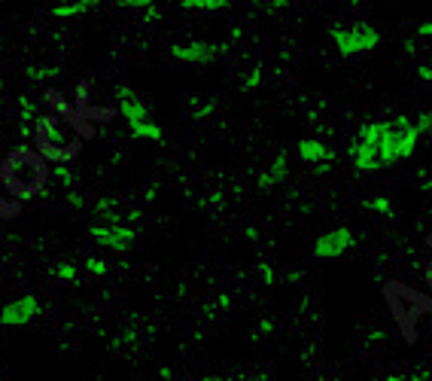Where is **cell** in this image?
Wrapping results in <instances>:
<instances>
[{
	"label": "cell",
	"mask_w": 432,
	"mask_h": 381,
	"mask_svg": "<svg viewBox=\"0 0 432 381\" xmlns=\"http://www.w3.org/2000/svg\"><path fill=\"white\" fill-rule=\"evenodd\" d=\"M0 183H3V189L15 198H34L46 189L49 171H46V162L40 159V152L15 150L3 159V165H0Z\"/></svg>",
	"instance_id": "cell-1"
},
{
	"label": "cell",
	"mask_w": 432,
	"mask_h": 381,
	"mask_svg": "<svg viewBox=\"0 0 432 381\" xmlns=\"http://www.w3.org/2000/svg\"><path fill=\"white\" fill-rule=\"evenodd\" d=\"M34 141H37V152H40L43 162H55V165H64L71 159H76V152L82 147L80 134L58 116H40V122L34 128Z\"/></svg>",
	"instance_id": "cell-2"
},
{
	"label": "cell",
	"mask_w": 432,
	"mask_h": 381,
	"mask_svg": "<svg viewBox=\"0 0 432 381\" xmlns=\"http://www.w3.org/2000/svg\"><path fill=\"white\" fill-rule=\"evenodd\" d=\"M384 299H387L396 324L402 326V333L408 335V342H414V324L420 320V314L432 311V302L426 296H420L417 290L399 284V281H390V284L384 287Z\"/></svg>",
	"instance_id": "cell-3"
},
{
	"label": "cell",
	"mask_w": 432,
	"mask_h": 381,
	"mask_svg": "<svg viewBox=\"0 0 432 381\" xmlns=\"http://www.w3.org/2000/svg\"><path fill=\"white\" fill-rule=\"evenodd\" d=\"M417 128H414V116H393L384 122V159H387V168L408 159L414 150H417Z\"/></svg>",
	"instance_id": "cell-4"
},
{
	"label": "cell",
	"mask_w": 432,
	"mask_h": 381,
	"mask_svg": "<svg viewBox=\"0 0 432 381\" xmlns=\"http://www.w3.org/2000/svg\"><path fill=\"white\" fill-rule=\"evenodd\" d=\"M350 159L357 171L387 168V159H384V122H368V125L359 128L357 141L350 143Z\"/></svg>",
	"instance_id": "cell-5"
},
{
	"label": "cell",
	"mask_w": 432,
	"mask_h": 381,
	"mask_svg": "<svg viewBox=\"0 0 432 381\" xmlns=\"http://www.w3.org/2000/svg\"><path fill=\"white\" fill-rule=\"evenodd\" d=\"M332 43L341 55H359V52H372L381 46V30L375 25H341L332 28Z\"/></svg>",
	"instance_id": "cell-6"
},
{
	"label": "cell",
	"mask_w": 432,
	"mask_h": 381,
	"mask_svg": "<svg viewBox=\"0 0 432 381\" xmlns=\"http://www.w3.org/2000/svg\"><path fill=\"white\" fill-rule=\"evenodd\" d=\"M91 238H95L98 247L104 250H128L131 244H134V229L119 223V220H101V223H91Z\"/></svg>",
	"instance_id": "cell-7"
},
{
	"label": "cell",
	"mask_w": 432,
	"mask_h": 381,
	"mask_svg": "<svg viewBox=\"0 0 432 381\" xmlns=\"http://www.w3.org/2000/svg\"><path fill=\"white\" fill-rule=\"evenodd\" d=\"M226 52H228V43L192 40V43H174V46H171V58L186 61V64H207V61L226 55Z\"/></svg>",
	"instance_id": "cell-8"
},
{
	"label": "cell",
	"mask_w": 432,
	"mask_h": 381,
	"mask_svg": "<svg viewBox=\"0 0 432 381\" xmlns=\"http://www.w3.org/2000/svg\"><path fill=\"white\" fill-rule=\"evenodd\" d=\"M350 247H353V232L344 226L329 229V232H323L320 238H314V256H320V259H338Z\"/></svg>",
	"instance_id": "cell-9"
},
{
	"label": "cell",
	"mask_w": 432,
	"mask_h": 381,
	"mask_svg": "<svg viewBox=\"0 0 432 381\" xmlns=\"http://www.w3.org/2000/svg\"><path fill=\"white\" fill-rule=\"evenodd\" d=\"M116 98H119V113H122V119L128 122V128H137V125H143V122H152L150 107L143 104V98L137 95L131 86H119Z\"/></svg>",
	"instance_id": "cell-10"
},
{
	"label": "cell",
	"mask_w": 432,
	"mask_h": 381,
	"mask_svg": "<svg viewBox=\"0 0 432 381\" xmlns=\"http://www.w3.org/2000/svg\"><path fill=\"white\" fill-rule=\"evenodd\" d=\"M37 311H40L37 296H19V299L6 302L3 308H0V324L3 326H25L37 317Z\"/></svg>",
	"instance_id": "cell-11"
},
{
	"label": "cell",
	"mask_w": 432,
	"mask_h": 381,
	"mask_svg": "<svg viewBox=\"0 0 432 381\" xmlns=\"http://www.w3.org/2000/svg\"><path fill=\"white\" fill-rule=\"evenodd\" d=\"M91 6H98V0H49V15H55V19H73V15L91 10Z\"/></svg>",
	"instance_id": "cell-12"
},
{
	"label": "cell",
	"mask_w": 432,
	"mask_h": 381,
	"mask_svg": "<svg viewBox=\"0 0 432 381\" xmlns=\"http://www.w3.org/2000/svg\"><path fill=\"white\" fill-rule=\"evenodd\" d=\"M298 156H302L305 162L326 165L332 159V150H329V143L317 141V137H305V141H298Z\"/></svg>",
	"instance_id": "cell-13"
},
{
	"label": "cell",
	"mask_w": 432,
	"mask_h": 381,
	"mask_svg": "<svg viewBox=\"0 0 432 381\" xmlns=\"http://www.w3.org/2000/svg\"><path fill=\"white\" fill-rule=\"evenodd\" d=\"M283 174H287V156H277L274 162H271V168H268V171L259 177V189H271V186H277V183L283 180Z\"/></svg>",
	"instance_id": "cell-14"
},
{
	"label": "cell",
	"mask_w": 432,
	"mask_h": 381,
	"mask_svg": "<svg viewBox=\"0 0 432 381\" xmlns=\"http://www.w3.org/2000/svg\"><path fill=\"white\" fill-rule=\"evenodd\" d=\"M119 10H134L143 15V21H156L159 10H156V0H119Z\"/></svg>",
	"instance_id": "cell-15"
},
{
	"label": "cell",
	"mask_w": 432,
	"mask_h": 381,
	"mask_svg": "<svg viewBox=\"0 0 432 381\" xmlns=\"http://www.w3.org/2000/svg\"><path fill=\"white\" fill-rule=\"evenodd\" d=\"M180 6L192 12H216V10H228V0H180Z\"/></svg>",
	"instance_id": "cell-16"
},
{
	"label": "cell",
	"mask_w": 432,
	"mask_h": 381,
	"mask_svg": "<svg viewBox=\"0 0 432 381\" xmlns=\"http://www.w3.org/2000/svg\"><path fill=\"white\" fill-rule=\"evenodd\" d=\"M131 137L134 141H150V143H161V128L156 125V122H143V125H137V128H131Z\"/></svg>",
	"instance_id": "cell-17"
},
{
	"label": "cell",
	"mask_w": 432,
	"mask_h": 381,
	"mask_svg": "<svg viewBox=\"0 0 432 381\" xmlns=\"http://www.w3.org/2000/svg\"><path fill=\"white\" fill-rule=\"evenodd\" d=\"M366 208L384 213V217H393V204L387 202V198H372V202H366Z\"/></svg>",
	"instance_id": "cell-18"
},
{
	"label": "cell",
	"mask_w": 432,
	"mask_h": 381,
	"mask_svg": "<svg viewBox=\"0 0 432 381\" xmlns=\"http://www.w3.org/2000/svg\"><path fill=\"white\" fill-rule=\"evenodd\" d=\"M414 128H417V134H429L432 132V113H420V116H414Z\"/></svg>",
	"instance_id": "cell-19"
},
{
	"label": "cell",
	"mask_w": 432,
	"mask_h": 381,
	"mask_svg": "<svg viewBox=\"0 0 432 381\" xmlns=\"http://www.w3.org/2000/svg\"><path fill=\"white\" fill-rule=\"evenodd\" d=\"M19 107H21V122H30V119H37V107L30 104V98H25V95H21Z\"/></svg>",
	"instance_id": "cell-20"
},
{
	"label": "cell",
	"mask_w": 432,
	"mask_h": 381,
	"mask_svg": "<svg viewBox=\"0 0 432 381\" xmlns=\"http://www.w3.org/2000/svg\"><path fill=\"white\" fill-rule=\"evenodd\" d=\"M55 278H61V281H73L76 278V269L71 263H61V265H55Z\"/></svg>",
	"instance_id": "cell-21"
},
{
	"label": "cell",
	"mask_w": 432,
	"mask_h": 381,
	"mask_svg": "<svg viewBox=\"0 0 432 381\" xmlns=\"http://www.w3.org/2000/svg\"><path fill=\"white\" fill-rule=\"evenodd\" d=\"M86 269L91 274H107V263H104V259H98V256H89L86 259Z\"/></svg>",
	"instance_id": "cell-22"
},
{
	"label": "cell",
	"mask_w": 432,
	"mask_h": 381,
	"mask_svg": "<svg viewBox=\"0 0 432 381\" xmlns=\"http://www.w3.org/2000/svg\"><path fill=\"white\" fill-rule=\"evenodd\" d=\"M259 82H262V71H259V67H253V71L246 73V80H244V89L250 91V89H256Z\"/></svg>",
	"instance_id": "cell-23"
},
{
	"label": "cell",
	"mask_w": 432,
	"mask_h": 381,
	"mask_svg": "<svg viewBox=\"0 0 432 381\" xmlns=\"http://www.w3.org/2000/svg\"><path fill=\"white\" fill-rule=\"evenodd\" d=\"M58 71H52V67H30L28 76L30 80H46V76H55Z\"/></svg>",
	"instance_id": "cell-24"
},
{
	"label": "cell",
	"mask_w": 432,
	"mask_h": 381,
	"mask_svg": "<svg viewBox=\"0 0 432 381\" xmlns=\"http://www.w3.org/2000/svg\"><path fill=\"white\" fill-rule=\"evenodd\" d=\"M417 76H420V80H426V82H432V64L417 67Z\"/></svg>",
	"instance_id": "cell-25"
},
{
	"label": "cell",
	"mask_w": 432,
	"mask_h": 381,
	"mask_svg": "<svg viewBox=\"0 0 432 381\" xmlns=\"http://www.w3.org/2000/svg\"><path fill=\"white\" fill-rule=\"evenodd\" d=\"M384 381H432L429 375H414V378H399V375H393V378H384Z\"/></svg>",
	"instance_id": "cell-26"
},
{
	"label": "cell",
	"mask_w": 432,
	"mask_h": 381,
	"mask_svg": "<svg viewBox=\"0 0 432 381\" xmlns=\"http://www.w3.org/2000/svg\"><path fill=\"white\" fill-rule=\"evenodd\" d=\"M429 247H432V235H429ZM426 284L432 290V259H429V265H426Z\"/></svg>",
	"instance_id": "cell-27"
},
{
	"label": "cell",
	"mask_w": 432,
	"mask_h": 381,
	"mask_svg": "<svg viewBox=\"0 0 432 381\" xmlns=\"http://www.w3.org/2000/svg\"><path fill=\"white\" fill-rule=\"evenodd\" d=\"M417 30H420V37H429V34H432V21H423Z\"/></svg>",
	"instance_id": "cell-28"
},
{
	"label": "cell",
	"mask_w": 432,
	"mask_h": 381,
	"mask_svg": "<svg viewBox=\"0 0 432 381\" xmlns=\"http://www.w3.org/2000/svg\"><path fill=\"white\" fill-rule=\"evenodd\" d=\"M204 381H244V378H204Z\"/></svg>",
	"instance_id": "cell-29"
}]
</instances>
